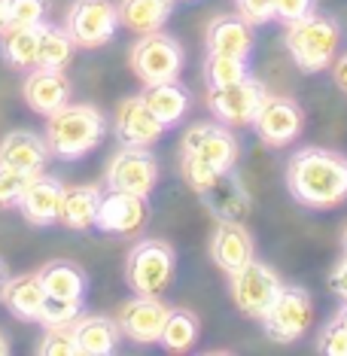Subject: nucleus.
<instances>
[{
	"label": "nucleus",
	"instance_id": "nucleus-1",
	"mask_svg": "<svg viewBox=\"0 0 347 356\" xmlns=\"http://www.w3.org/2000/svg\"><path fill=\"white\" fill-rule=\"evenodd\" d=\"M287 189L296 204L329 210L347 201V156L326 147H302L287 161Z\"/></svg>",
	"mask_w": 347,
	"mask_h": 356
},
{
	"label": "nucleus",
	"instance_id": "nucleus-2",
	"mask_svg": "<svg viewBox=\"0 0 347 356\" xmlns=\"http://www.w3.org/2000/svg\"><path fill=\"white\" fill-rule=\"evenodd\" d=\"M104 131H107V119H104V113L98 107L67 101L64 107L46 116L43 137L55 159L76 161L98 147L104 140Z\"/></svg>",
	"mask_w": 347,
	"mask_h": 356
},
{
	"label": "nucleus",
	"instance_id": "nucleus-3",
	"mask_svg": "<svg viewBox=\"0 0 347 356\" xmlns=\"http://www.w3.org/2000/svg\"><path fill=\"white\" fill-rule=\"evenodd\" d=\"M284 46L302 74H320L332 67L341 49V25L332 15L314 10L311 15L287 25Z\"/></svg>",
	"mask_w": 347,
	"mask_h": 356
},
{
	"label": "nucleus",
	"instance_id": "nucleus-4",
	"mask_svg": "<svg viewBox=\"0 0 347 356\" xmlns=\"http://www.w3.org/2000/svg\"><path fill=\"white\" fill-rule=\"evenodd\" d=\"M177 256L174 247L159 238H143L128 250L125 283L137 296H161L174 280Z\"/></svg>",
	"mask_w": 347,
	"mask_h": 356
},
{
	"label": "nucleus",
	"instance_id": "nucleus-5",
	"mask_svg": "<svg viewBox=\"0 0 347 356\" xmlns=\"http://www.w3.org/2000/svg\"><path fill=\"white\" fill-rule=\"evenodd\" d=\"M128 64H131L134 76L143 86L168 83V79H180L183 64H186V52H183L177 37L156 31V34H140V40L131 46Z\"/></svg>",
	"mask_w": 347,
	"mask_h": 356
},
{
	"label": "nucleus",
	"instance_id": "nucleus-6",
	"mask_svg": "<svg viewBox=\"0 0 347 356\" xmlns=\"http://www.w3.org/2000/svg\"><path fill=\"white\" fill-rule=\"evenodd\" d=\"M262 329L271 341L289 344L298 341L311 326H314V298L305 286H289L284 283V289L277 293V298L268 305V311L262 314Z\"/></svg>",
	"mask_w": 347,
	"mask_h": 356
},
{
	"label": "nucleus",
	"instance_id": "nucleus-7",
	"mask_svg": "<svg viewBox=\"0 0 347 356\" xmlns=\"http://www.w3.org/2000/svg\"><path fill=\"white\" fill-rule=\"evenodd\" d=\"M280 289H284L280 274L268 262H259V259H250L244 268L229 274L232 302L250 320H262V314L268 311V305L277 298Z\"/></svg>",
	"mask_w": 347,
	"mask_h": 356
},
{
	"label": "nucleus",
	"instance_id": "nucleus-8",
	"mask_svg": "<svg viewBox=\"0 0 347 356\" xmlns=\"http://www.w3.org/2000/svg\"><path fill=\"white\" fill-rule=\"evenodd\" d=\"M159 183V161L150 147H125L107 161L104 171V189L128 192L137 198H150Z\"/></svg>",
	"mask_w": 347,
	"mask_h": 356
},
{
	"label": "nucleus",
	"instance_id": "nucleus-9",
	"mask_svg": "<svg viewBox=\"0 0 347 356\" xmlns=\"http://www.w3.org/2000/svg\"><path fill=\"white\" fill-rule=\"evenodd\" d=\"M76 49H98L107 46L119 31V6L113 0H74L64 19Z\"/></svg>",
	"mask_w": 347,
	"mask_h": 356
},
{
	"label": "nucleus",
	"instance_id": "nucleus-10",
	"mask_svg": "<svg viewBox=\"0 0 347 356\" xmlns=\"http://www.w3.org/2000/svg\"><path fill=\"white\" fill-rule=\"evenodd\" d=\"M180 156H192L216 168V171H232L238 165L241 147L238 137L232 134V128L216 119V122H195L186 128L180 143Z\"/></svg>",
	"mask_w": 347,
	"mask_h": 356
},
{
	"label": "nucleus",
	"instance_id": "nucleus-11",
	"mask_svg": "<svg viewBox=\"0 0 347 356\" xmlns=\"http://www.w3.org/2000/svg\"><path fill=\"white\" fill-rule=\"evenodd\" d=\"M268 88L259 79L247 76L235 86H223V88H211L207 92V107L223 125L229 128H241V125H253L256 113H259Z\"/></svg>",
	"mask_w": 347,
	"mask_h": 356
},
{
	"label": "nucleus",
	"instance_id": "nucleus-12",
	"mask_svg": "<svg viewBox=\"0 0 347 356\" xmlns=\"http://www.w3.org/2000/svg\"><path fill=\"white\" fill-rule=\"evenodd\" d=\"M253 128L265 147H274V149L289 147L305 128V110H302V104L287 98V95L268 92L253 119Z\"/></svg>",
	"mask_w": 347,
	"mask_h": 356
},
{
	"label": "nucleus",
	"instance_id": "nucleus-13",
	"mask_svg": "<svg viewBox=\"0 0 347 356\" xmlns=\"http://www.w3.org/2000/svg\"><path fill=\"white\" fill-rule=\"evenodd\" d=\"M171 314V307L161 302V296H137L131 302H125L119 307L116 320L119 329L128 341L134 344H156L161 338V329H165V320Z\"/></svg>",
	"mask_w": 347,
	"mask_h": 356
},
{
	"label": "nucleus",
	"instance_id": "nucleus-14",
	"mask_svg": "<svg viewBox=\"0 0 347 356\" xmlns=\"http://www.w3.org/2000/svg\"><path fill=\"white\" fill-rule=\"evenodd\" d=\"M195 195L213 213V220H241L253 207V198H250L247 186L235 168L232 171H216L204 186H198Z\"/></svg>",
	"mask_w": 347,
	"mask_h": 356
},
{
	"label": "nucleus",
	"instance_id": "nucleus-15",
	"mask_svg": "<svg viewBox=\"0 0 347 356\" xmlns=\"http://www.w3.org/2000/svg\"><path fill=\"white\" fill-rule=\"evenodd\" d=\"M113 131H116V137L125 147H152L165 134V125L156 119V113L150 110L143 95H131V98L119 101Z\"/></svg>",
	"mask_w": 347,
	"mask_h": 356
},
{
	"label": "nucleus",
	"instance_id": "nucleus-16",
	"mask_svg": "<svg viewBox=\"0 0 347 356\" xmlns=\"http://www.w3.org/2000/svg\"><path fill=\"white\" fill-rule=\"evenodd\" d=\"M253 234L241 220H216V229L211 234V259L213 265L225 274L244 268L250 259H256Z\"/></svg>",
	"mask_w": 347,
	"mask_h": 356
},
{
	"label": "nucleus",
	"instance_id": "nucleus-17",
	"mask_svg": "<svg viewBox=\"0 0 347 356\" xmlns=\"http://www.w3.org/2000/svg\"><path fill=\"white\" fill-rule=\"evenodd\" d=\"M143 222H147V198L104 189L95 229L104 234H134L143 229Z\"/></svg>",
	"mask_w": 347,
	"mask_h": 356
},
{
	"label": "nucleus",
	"instance_id": "nucleus-18",
	"mask_svg": "<svg viewBox=\"0 0 347 356\" xmlns=\"http://www.w3.org/2000/svg\"><path fill=\"white\" fill-rule=\"evenodd\" d=\"M61 195H64V183L58 177L37 174L31 177L25 195L19 198V213L25 216V222L37 225V229L55 225L61 213Z\"/></svg>",
	"mask_w": 347,
	"mask_h": 356
},
{
	"label": "nucleus",
	"instance_id": "nucleus-19",
	"mask_svg": "<svg viewBox=\"0 0 347 356\" xmlns=\"http://www.w3.org/2000/svg\"><path fill=\"white\" fill-rule=\"evenodd\" d=\"M49 156L52 152L46 137H40L37 131H28V128H15V131H10L0 140V165H10L28 177L43 174Z\"/></svg>",
	"mask_w": 347,
	"mask_h": 356
},
{
	"label": "nucleus",
	"instance_id": "nucleus-20",
	"mask_svg": "<svg viewBox=\"0 0 347 356\" xmlns=\"http://www.w3.org/2000/svg\"><path fill=\"white\" fill-rule=\"evenodd\" d=\"M70 92H74V83L64 70H46V67H34L25 79V104L40 116H49L58 107L70 101Z\"/></svg>",
	"mask_w": 347,
	"mask_h": 356
},
{
	"label": "nucleus",
	"instance_id": "nucleus-21",
	"mask_svg": "<svg viewBox=\"0 0 347 356\" xmlns=\"http://www.w3.org/2000/svg\"><path fill=\"white\" fill-rule=\"evenodd\" d=\"M207 52L216 55H238V58H250L253 52V25H247L241 15H216L204 31Z\"/></svg>",
	"mask_w": 347,
	"mask_h": 356
},
{
	"label": "nucleus",
	"instance_id": "nucleus-22",
	"mask_svg": "<svg viewBox=\"0 0 347 356\" xmlns=\"http://www.w3.org/2000/svg\"><path fill=\"white\" fill-rule=\"evenodd\" d=\"M0 302L6 305V311H10L15 320L37 323L40 311H43V302H46V289H43L40 274H15V277H10L3 283Z\"/></svg>",
	"mask_w": 347,
	"mask_h": 356
},
{
	"label": "nucleus",
	"instance_id": "nucleus-23",
	"mask_svg": "<svg viewBox=\"0 0 347 356\" xmlns=\"http://www.w3.org/2000/svg\"><path fill=\"white\" fill-rule=\"evenodd\" d=\"M122 329L116 317H104V314H79L76 320V344L79 353L86 356H107L119 350L122 341Z\"/></svg>",
	"mask_w": 347,
	"mask_h": 356
},
{
	"label": "nucleus",
	"instance_id": "nucleus-24",
	"mask_svg": "<svg viewBox=\"0 0 347 356\" xmlns=\"http://www.w3.org/2000/svg\"><path fill=\"white\" fill-rule=\"evenodd\" d=\"M101 198H104L101 186H74V189H64L58 222L64 225V229H70V232H88V229H95Z\"/></svg>",
	"mask_w": 347,
	"mask_h": 356
},
{
	"label": "nucleus",
	"instance_id": "nucleus-25",
	"mask_svg": "<svg viewBox=\"0 0 347 356\" xmlns=\"http://www.w3.org/2000/svg\"><path fill=\"white\" fill-rule=\"evenodd\" d=\"M143 101L156 113V119L165 128H174L192 107V95L180 79H168V83H152L143 88Z\"/></svg>",
	"mask_w": 347,
	"mask_h": 356
},
{
	"label": "nucleus",
	"instance_id": "nucleus-26",
	"mask_svg": "<svg viewBox=\"0 0 347 356\" xmlns=\"http://www.w3.org/2000/svg\"><path fill=\"white\" fill-rule=\"evenodd\" d=\"M37 274H40V280H43L46 296H52V298L83 302L86 293H88V274H86V268H79L76 262H67V259L46 262Z\"/></svg>",
	"mask_w": 347,
	"mask_h": 356
},
{
	"label": "nucleus",
	"instance_id": "nucleus-27",
	"mask_svg": "<svg viewBox=\"0 0 347 356\" xmlns=\"http://www.w3.org/2000/svg\"><path fill=\"white\" fill-rule=\"evenodd\" d=\"M177 0H119V25L134 34H156L171 19Z\"/></svg>",
	"mask_w": 347,
	"mask_h": 356
},
{
	"label": "nucleus",
	"instance_id": "nucleus-28",
	"mask_svg": "<svg viewBox=\"0 0 347 356\" xmlns=\"http://www.w3.org/2000/svg\"><path fill=\"white\" fill-rule=\"evenodd\" d=\"M37 49H40V25L6 28L3 37H0V55L15 70L37 67Z\"/></svg>",
	"mask_w": 347,
	"mask_h": 356
},
{
	"label": "nucleus",
	"instance_id": "nucleus-29",
	"mask_svg": "<svg viewBox=\"0 0 347 356\" xmlns=\"http://www.w3.org/2000/svg\"><path fill=\"white\" fill-rule=\"evenodd\" d=\"M74 40H70L67 28H58V25H49L43 22L40 25V49H37V67H46V70H64L74 58Z\"/></svg>",
	"mask_w": 347,
	"mask_h": 356
},
{
	"label": "nucleus",
	"instance_id": "nucleus-30",
	"mask_svg": "<svg viewBox=\"0 0 347 356\" xmlns=\"http://www.w3.org/2000/svg\"><path fill=\"white\" fill-rule=\"evenodd\" d=\"M198 332H201V323H198L195 314L174 307L165 320L159 344L165 347L168 353H186V350H192V344L198 341Z\"/></svg>",
	"mask_w": 347,
	"mask_h": 356
},
{
	"label": "nucleus",
	"instance_id": "nucleus-31",
	"mask_svg": "<svg viewBox=\"0 0 347 356\" xmlns=\"http://www.w3.org/2000/svg\"><path fill=\"white\" fill-rule=\"evenodd\" d=\"M247 76H253L250 74V58L207 52V58H204V83H207V88L235 86V83H241V79H247Z\"/></svg>",
	"mask_w": 347,
	"mask_h": 356
},
{
	"label": "nucleus",
	"instance_id": "nucleus-32",
	"mask_svg": "<svg viewBox=\"0 0 347 356\" xmlns=\"http://www.w3.org/2000/svg\"><path fill=\"white\" fill-rule=\"evenodd\" d=\"M6 28H34L43 25L49 15V0H3Z\"/></svg>",
	"mask_w": 347,
	"mask_h": 356
},
{
	"label": "nucleus",
	"instance_id": "nucleus-33",
	"mask_svg": "<svg viewBox=\"0 0 347 356\" xmlns=\"http://www.w3.org/2000/svg\"><path fill=\"white\" fill-rule=\"evenodd\" d=\"M37 353L43 356H76V323H64V326H46L43 338L37 344Z\"/></svg>",
	"mask_w": 347,
	"mask_h": 356
},
{
	"label": "nucleus",
	"instance_id": "nucleus-34",
	"mask_svg": "<svg viewBox=\"0 0 347 356\" xmlns=\"http://www.w3.org/2000/svg\"><path fill=\"white\" fill-rule=\"evenodd\" d=\"M79 314H83V302H70V298H52L46 296L43 311H40V320L46 326H64V323H76Z\"/></svg>",
	"mask_w": 347,
	"mask_h": 356
},
{
	"label": "nucleus",
	"instance_id": "nucleus-35",
	"mask_svg": "<svg viewBox=\"0 0 347 356\" xmlns=\"http://www.w3.org/2000/svg\"><path fill=\"white\" fill-rule=\"evenodd\" d=\"M31 177L15 171L10 165H0V207H19V198L25 195Z\"/></svg>",
	"mask_w": 347,
	"mask_h": 356
},
{
	"label": "nucleus",
	"instance_id": "nucleus-36",
	"mask_svg": "<svg viewBox=\"0 0 347 356\" xmlns=\"http://www.w3.org/2000/svg\"><path fill=\"white\" fill-rule=\"evenodd\" d=\"M317 350L326 353V356H347V329L335 317L329 320L326 326H323L320 341H317Z\"/></svg>",
	"mask_w": 347,
	"mask_h": 356
},
{
	"label": "nucleus",
	"instance_id": "nucleus-37",
	"mask_svg": "<svg viewBox=\"0 0 347 356\" xmlns=\"http://www.w3.org/2000/svg\"><path fill=\"white\" fill-rule=\"evenodd\" d=\"M317 10V0H274V19L280 25H293Z\"/></svg>",
	"mask_w": 347,
	"mask_h": 356
},
{
	"label": "nucleus",
	"instance_id": "nucleus-38",
	"mask_svg": "<svg viewBox=\"0 0 347 356\" xmlns=\"http://www.w3.org/2000/svg\"><path fill=\"white\" fill-rule=\"evenodd\" d=\"M238 15L247 25H265L274 19V0H238Z\"/></svg>",
	"mask_w": 347,
	"mask_h": 356
},
{
	"label": "nucleus",
	"instance_id": "nucleus-39",
	"mask_svg": "<svg viewBox=\"0 0 347 356\" xmlns=\"http://www.w3.org/2000/svg\"><path fill=\"white\" fill-rule=\"evenodd\" d=\"M329 289H332V293L347 305V253L341 256V262L329 271Z\"/></svg>",
	"mask_w": 347,
	"mask_h": 356
},
{
	"label": "nucleus",
	"instance_id": "nucleus-40",
	"mask_svg": "<svg viewBox=\"0 0 347 356\" xmlns=\"http://www.w3.org/2000/svg\"><path fill=\"white\" fill-rule=\"evenodd\" d=\"M332 79H335V86L347 95V52L335 58V64H332Z\"/></svg>",
	"mask_w": 347,
	"mask_h": 356
},
{
	"label": "nucleus",
	"instance_id": "nucleus-41",
	"mask_svg": "<svg viewBox=\"0 0 347 356\" xmlns=\"http://www.w3.org/2000/svg\"><path fill=\"white\" fill-rule=\"evenodd\" d=\"M10 280V268H6V262L0 259V293H3V283Z\"/></svg>",
	"mask_w": 347,
	"mask_h": 356
},
{
	"label": "nucleus",
	"instance_id": "nucleus-42",
	"mask_svg": "<svg viewBox=\"0 0 347 356\" xmlns=\"http://www.w3.org/2000/svg\"><path fill=\"white\" fill-rule=\"evenodd\" d=\"M3 31H6V6H3V0H0V37H3Z\"/></svg>",
	"mask_w": 347,
	"mask_h": 356
},
{
	"label": "nucleus",
	"instance_id": "nucleus-43",
	"mask_svg": "<svg viewBox=\"0 0 347 356\" xmlns=\"http://www.w3.org/2000/svg\"><path fill=\"white\" fill-rule=\"evenodd\" d=\"M6 353H10V341H6V335L0 332V356H6Z\"/></svg>",
	"mask_w": 347,
	"mask_h": 356
},
{
	"label": "nucleus",
	"instance_id": "nucleus-44",
	"mask_svg": "<svg viewBox=\"0 0 347 356\" xmlns=\"http://www.w3.org/2000/svg\"><path fill=\"white\" fill-rule=\"evenodd\" d=\"M335 320H338V323H341V326L347 329V305H344V307H341V311H338V314H335Z\"/></svg>",
	"mask_w": 347,
	"mask_h": 356
},
{
	"label": "nucleus",
	"instance_id": "nucleus-45",
	"mask_svg": "<svg viewBox=\"0 0 347 356\" xmlns=\"http://www.w3.org/2000/svg\"><path fill=\"white\" fill-rule=\"evenodd\" d=\"M341 247H344V253H347V225H344V232H341Z\"/></svg>",
	"mask_w": 347,
	"mask_h": 356
}]
</instances>
